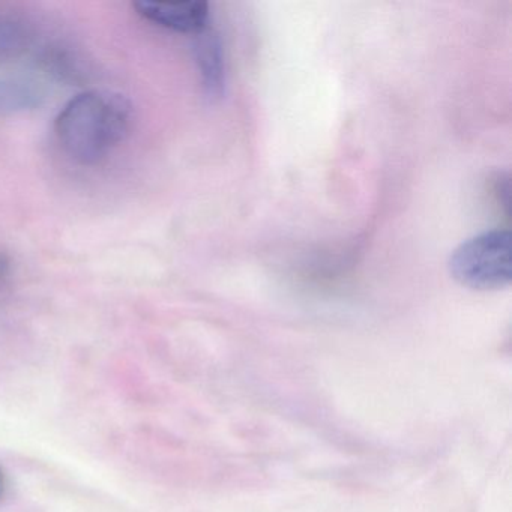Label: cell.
<instances>
[{"mask_svg":"<svg viewBox=\"0 0 512 512\" xmlns=\"http://www.w3.org/2000/svg\"><path fill=\"white\" fill-rule=\"evenodd\" d=\"M134 10L140 17L161 28L179 34L199 35L208 28L209 5L206 2H136Z\"/></svg>","mask_w":512,"mask_h":512,"instance_id":"3","label":"cell"},{"mask_svg":"<svg viewBox=\"0 0 512 512\" xmlns=\"http://www.w3.org/2000/svg\"><path fill=\"white\" fill-rule=\"evenodd\" d=\"M41 64L47 73L56 79L68 83H82L86 80V73L82 61L73 52L64 46H49L40 56Z\"/></svg>","mask_w":512,"mask_h":512,"instance_id":"6","label":"cell"},{"mask_svg":"<svg viewBox=\"0 0 512 512\" xmlns=\"http://www.w3.org/2000/svg\"><path fill=\"white\" fill-rule=\"evenodd\" d=\"M37 94L19 83H0V109L17 110L34 106Z\"/></svg>","mask_w":512,"mask_h":512,"instance_id":"7","label":"cell"},{"mask_svg":"<svg viewBox=\"0 0 512 512\" xmlns=\"http://www.w3.org/2000/svg\"><path fill=\"white\" fill-rule=\"evenodd\" d=\"M133 119L130 101L121 94L88 91L65 104L55 122L65 154L83 166L106 160L127 137Z\"/></svg>","mask_w":512,"mask_h":512,"instance_id":"1","label":"cell"},{"mask_svg":"<svg viewBox=\"0 0 512 512\" xmlns=\"http://www.w3.org/2000/svg\"><path fill=\"white\" fill-rule=\"evenodd\" d=\"M11 271V259L7 253H0V286L5 283Z\"/></svg>","mask_w":512,"mask_h":512,"instance_id":"8","label":"cell"},{"mask_svg":"<svg viewBox=\"0 0 512 512\" xmlns=\"http://www.w3.org/2000/svg\"><path fill=\"white\" fill-rule=\"evenodd\" d=\"M5 491V479L4 475H2V472H0V499H2V496H4Z\"/></svg>","mask_w":512,"mask_h":512,"instance_id":"9","label":"cell"},{"mask_svg":"<svg viewBox=\"0 0 512 512\" xmlns=\"http://www.w3.org/2000/svg\"><path fill=\"white\" fill-rule=\"evenodd\" d=\"M452 277L475 290L503 289L511 283V236L508 230L479 233L452 251Z\"/></svg>","mask_w":512,"mask_h":512,"instance_id":"2","label":"cell"},{"mask_svg":"<svg viewBox=\"0 0 512 512\" xmlns=\"http://www.w3.org/2000/svg\"><path fill=\"white\" fill-rule=\"evenodd\" d=\"M32 43L28 23L10 13H0V64L16 61Z\"/></svg>","mask_w":512,"mask_h":512,"instance_id":"5","label":"cell"},{"mask_svg":"<svg viewBox=\"0 0 512 512\" xmlns=\"http://www.w3.org/2000/svg\"><path fill=\"white\" fill-rule=\"evenodd\" d=\"M194 55H196L206 97L209 100H220L226 91V70H224L223 47L218 35L208 28L196 35Z\"/></svg>","mask_w":512,"mask_h":512,"instance_id":"4","label":"cell"}]
</instances>
